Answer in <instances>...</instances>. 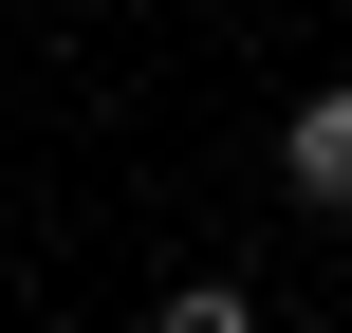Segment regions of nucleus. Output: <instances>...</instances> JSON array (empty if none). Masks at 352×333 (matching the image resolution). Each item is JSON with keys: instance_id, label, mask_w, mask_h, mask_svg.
Masks as SVG:
<instances>
[{"instance_id": "obj_1", "label": "nucleus", "mask_w": 352, "mask_h": 333, "mask_svg": "<svg viewBox=\"0 0 352 333\" xmlns=\"http://www.w3.org/2000/svg\"><path fill=\"white\" fill-rule=\"evenodd\" d=\"M278 167H297V204H352V74H334V93H297Z\"/></svg>"}, {"instance_id": "obj_2", "label": "nucleus", "mask_w": 352, "mask_h": 333, "mask_svg": "<svg viewBox=\"0 0 352 333\" xmlns=\"http://www.w3.org/2000/svg\"><path fill=\"white\" fill-rule=\"evenodd\" d=\"M148 333H260V297H241V278H186V297H167Z\"/></svg>"}]
</instances>
